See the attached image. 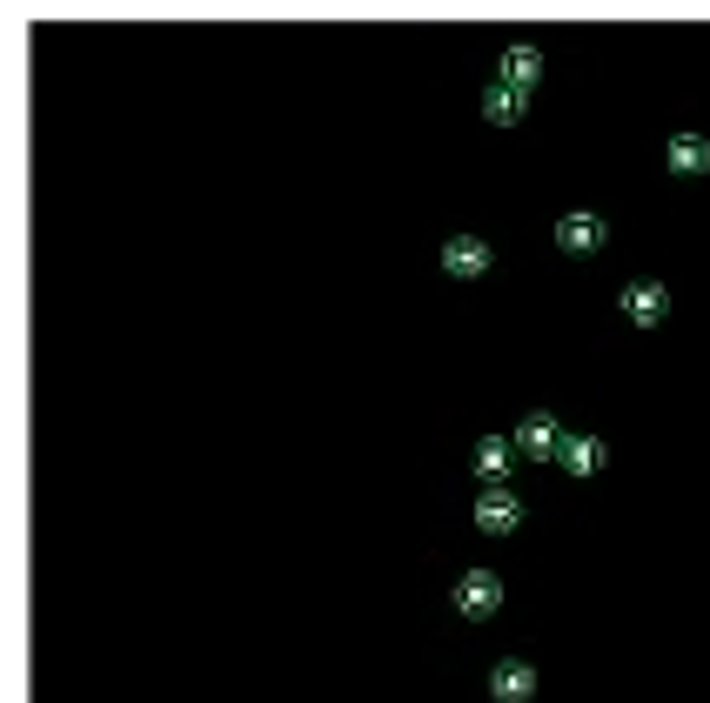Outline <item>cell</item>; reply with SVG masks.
<instances>
[{
    "mask_svg": "<svg viewBox=\"0 0 710 703\" xmlns=\"http://www.w3.org/2000/svg\"><path fill=\"white\" fill-rule=\"evenodd\" d=\"M496 603H503V583H496L489 570H469L463 583H456V610H469V616H489Z\"/></svg>",
    "mask_w": 710,
    "mask_h": 703,
    "instance_id": "6da1fadb",
    "label": "cell"
},
{
    "mask_svg": "<svg viewBox=\"0 0 710 703\" xmlns=\"http://www.w3.org/2000/svg\"><path fill=\"white\" fill-rule=\"evenodd\" d=\"M516 523H523V503H516L510 489H489L483 503H476V529H489V536H503Z\"/></svg>",
    "mask_w": 710,
    "mask_h": 703,
    "instance_id": "7a4b0ae2",
    "label": "cell"
},
{
    "mask_svg": "<svg viewBox=\"0 0 710 703\" xmlns=\"http://www.w3.org/2000/svg\"><path fill=\"white\" fill-rule=\"evenodd\" d=\"M516 449H530V456H563V436H556V416L530 409L523 429H516Z\"/></svg>",
    "mask_w": 710,
    "mask_h": 703,
    "instance_id": "3957f363",
    "label": "cell"
},
{
    "mask_svg": "<svg viewBox=\"0 0 710 703\" xmlns=\"http://www.w3.org/2000/svg\"><path fill=\"white\" fill-rule=\"evenodd\" d=\"M443 268H449V275H483L489 248L476 242V235H449V242H443Z\"/></svg>",
    "mask_w": 710,
    "mask_h": 703,
    "instance_id": "277c9868",
    "label": "cell"
},
{
    "mask_svg": "<svg viewBox=\"0 0 710 703\" xmlns=\"http://www.w3.org/2000/svg\"><path fill=\"white\" fill-rule=\"evenodd\" d=\"M536 74H543V54H536V47H510V54H503V88H530Z\"/></svg>",
    "mask_w": 710,
    "mask_h": 703,
    "instance_id": "5b68a950",
    "label": "cell"
},
{
    "mask_svg": "<svg viewBox=\"0 0 710 703\" xmlns=\"http://www.w3.org/2000/svg\"><path fill=\"white\" fill-rule=\"evenodd\" d=\"M556 242L583 255V248H597V242H603V221H597V215H563V221H556Z\"/></svg>",
    "mask_w": 710,
    "mask_h": 703,
    "instance_id": "8992f818",
    "label": "cell"
},
{
    "mask_svg": "<svg viewBox=\"0 0 710 703\" xmlns=\"http://www.w3.org/2000/svg\"><path fill=\"white\" fill-rule=\"evenodd\" d=\"M476 469H483V476H503V469H510V436H483L476 442Z\"/></svg>",
    "mask_w": 710,
    "mask_h": 703,
    "instance_id": "52a82bcc",
    "label": "cell"
},
{
    "mask_svg": "<svg viewBox=\"0 0 710 703\" xmlns=\"http://www.w3.org/2000/svg\"><path fill=\"white\" fill-rule=\"evenodd\" d=\"M603 462V442H590V436H577V442H563V469H577V476H590Z\"/></svg>",
    "mask_w": 710,
    "mask_h": 703,
    "instance_id": "ba28073f",
    "label": "cell"
},
{
    "mask_svg": "<svg viewBox=\"0 0 710 703\" xmlns=\"http://www.w3.org/2000/svg\"><path fill=\"white\" fill-rule=\"evenodd\" d=\"M657 308H664L657 282H637V288H630V315H637V322H657Z\"/></svg>",
    "mask_w": 710,
    "mask_h": 703,
    "instance_id": "9c48e42d",
    "label": "cell"
},
{
    "mask_svg": "<svg viewBox=\"0 0 710 703\" xmlns=\"http://www.w3.org/2000/svg\"><path fill=\"white\" fill-rule=\"evenodd\" d=\"M496 697H530V670H523V663H503V670H496Z\"/></svg>",
    "mask_w": 710,
    "mask_h": 703,
    "instance_id": "30bf717a",
    "label": "cell"
},
{
    "mask_svg": "<svg viewBox=\"0 0 710 703\" xmlns=\"http://www.w3.org/2000/svg\"><path fill=\"white\" fill-rule=\"evenodd\" d=\"M483 108H489V121H516V114H523V94H516V88H496Z\"/></svg>",
    "mask_w": 710,
    "mask_h": 703,
    "instance_id": "8fae6325",
    "label": "cell"
},
{
    "mask_svg": "<svg viewBox=\"0 0 710 703\" xmlns=\"http://www.w3.org/2000/svg\"><path fill=\"white\" fill-rule=\"evenodd\" d=\"M670 161H677V168H697V161H704V148H697V141H677V148H670Z\"/></svg>",
    "mask_w": 710,
    "mask_h": 703,
    "instance_id": "7c38bea8",
    "label": "cell"
}]
</instances>
